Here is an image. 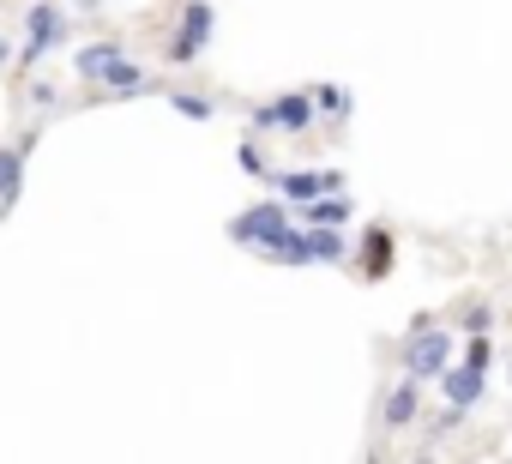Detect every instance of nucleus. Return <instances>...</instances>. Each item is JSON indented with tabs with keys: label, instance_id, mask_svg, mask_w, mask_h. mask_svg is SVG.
Segmentation results:
<instances>
[{
	"label": "nucleus",
	"instance_id": "5",
	"mask_svg": "<svg viewBox=\"0 0 512 464\" xmlns=\"http://www.w3.org/2000/svg\"><path fill=\"white\" fill-rule=\"evenodd\" d=\"M67 13L55 7V0H37V7L25 13V43H19V67H37L43 55H55L61 43H67Z\"/></svg>",
	"mask_w": 512,
	"mask_h": 464
},
{
	"label": "nucleus",
	"instance_id": "15",
	"mask_svg": "<svg viewBox=\"0 0 512 464\" xmlns=\"http://www.w3.org/2000/svg\"><path fill=\"white\" fill-rule=\"evenodd\" d=\"M235 163H241L247 175H272V169H266V151H260V133H247V139H241V151H235Z\"/></svg>",
	"mask_w": 512,
	"mask_h": 464
},
{
	"label": "nucleus",
	"instance_id": "1",
	"mask_svg": "<svg viewBox=\"0 0 512 464\" xmlns=\"http://www.w3.org/2000/svg\"><path fill=\"white\" fill-rule=\"evenodd\" d=\"M398 362H404V374H416L422 386L440 380V374L452 368V332L434 326V320H416V332L398 344Z\"/></svg>",
	"mask_w": 512,
	"mask_h": 464
},
{
	"label": "nucleus",
	"instance_id": "17",
	"mask_svg": "<svg viewBox=\"0 0 512 464\" xmlns=\"http://www.w3.org/2000/svg\"><path fill=\"white\" fill-rule=\"evenodd\" d=\"M464 362L488 374V362H494V344H488V332H476V338H470V350H464Z\"/></svg>",
	"mask_w": 512,
	"mask_h": 464
},
{
	"label": "nucleus",
	"instance_id": "9",
	"mask_svg": "<svg viewBox=\"0 0 512 464\" xmlns=\"http://www.w3.org/2000/svg\"><path fill=\"white\" fill-rule=\"evenodd\" d=\"M440 392H446V404H452V410H470V404L482 398V368H470V362L446 368V374H440Z\"/></svg>",
	"mask_w": 512,
	"mask_h": 464
},
{
	"label": "nucleus",
	"instance_id": "13",
	"mask_svg": "<svg viewBox=\"0 0 512 464\" xmlns=\"http://www.w3.org/2000/svg\"><path fill=\"white\" fill-rule=\"evenodd\" d=\"M302 217H308V223H332V229H344V223H350V199H344V193H320V199L302 205Z\"/></svg>",
	"mask_w": 512,
	"mask_h": 464
},
{
	"label": "nucleus",
	"instance_id": "2",
	"mask_svg": "<svg viewBox=\"0 0 512 464\" xmlns=\"http://www.w3.org/2000/svg\"><path fill=\"white\" fill-rule=\"evenodd\" d=\"M284 236H290V211H284L278 199H260V205H247V211L229 217V242H235V248L266 254V248H278Z\"/></svg>",
	"mask_w": 512,
	"mask_h": 464
},
{
	"label": "nucleus",
	"instance_id": "8",
	"mask_svg": "<svg viewBox=\"0 0 512 464\" xmlns=\"http://www.w3.org/2000/svg\"><path fill=\"white\" fill-rule=\"evenodd\" d=\"M115 61H127V43H85V49L73 55V73H79V79H91V85H103Z\"/></svg>",
	"mask_w": 512,
	"mask_h": 464
},
{
	"label": "nucleus",
	"instance_id": "18",
	"mask_svg": "<svg viewBox=\"0 0 512 464\" xmlns=\"http://www.w3.org/2000/svg\"><path fill=\"white\" fill-rule=\"evenodd\" d=\"M19 61V43H7V37H0V67H13Z\"/></svg>",
	"mask_w": 512,
	"mask_h": 464
},
{
	"label": "nucleus",
	"instance_id": "10",
	"mask_svg": "<svg viewBox=\"0 0 512 464\" xmlns=\"http://www.w3.org/2000/svg\"><path fill=\"white\" fill-rule=\"evenodd\" d=\"M19 187H25V145H0V217L19 205Z\"/></svg>",
	"mask_w": 512,
	"mask_h": 464
},
{
	"label": "nucleus",
	"instance_id": "12",
	"mask_svg": "<svg viewBox=\"0 0 512 464\" xmlns=\"http://www.w3.org/2000/svg\"><path fill=\"white\" fill-rule=\"evenodd\" d=\"M103 91H109V97H145V91H151V79H145V67L115 61V67H109V79H103Z\"/></svg>",
	"mask_w": 512,
	"mask_h": 464
},
{
	"label": "nucleus",
	"instance_id": "4",
	"mask_svg": "<svg viewBox=\"0 0 512 464\" xmlns=\"http://www.w3.org/2000/svg\"><path fill=\"white\" fill-rule=\"evenodd\" d=\"M314 109H320L314 91H284V97H272V103H253L247 121H253V133H290V139H296V133L314 127Z\"/></svg>",
	"mask_w": 512,
	"mask_h": 464
},
{
	"label": "nucleus",
	"instance_id": "11",
	"mask_svg": "<svg viewBox=\"0 0 512 464\" xmlns=\"http://www.w3.org/2000/svg\"><path fill=\"white\" fill-rule=\"evenodd\" d=\"M386 266H392V229L374 223V229H368V242H362V278H380Z\"/></svg>",
	"mask_w": 512,
	"mask_h": 464
},
{
	"label": "nucleus",
	"instance_id": "3",
	"mask_svg": "<svg viewBox=\"0 0 512 464\" xmlns=\"http://www.w3.org/2000/svg\"><path fill=\"white\" fill-rule=\"evenodd\" d=\"M211 25H217L211 0H181V19H175V31L163 43V61L169 67H193L205 55V43H211Z\"/></svg>",
	"mask_w": 512,
	"mask_h": 464
},
{
	"label": "nucleus",
	"instance_id": "6",
	"mask_svg": "<svg viewBox=\"0 0 512 464\" xmlns=\"http://www.w3.org/2000/svg\"><path fill=\"white\" fill-rule=\"evenodd\" d=\"M290 205H308V199H320V193H344V175L338 169H272L266 175Z\"/></svg>",
	"mask_w": 512,
	"mask_h": 464
},
{
	"label": "nucleus",
	"instance_id": "14",
	"mask_svg": "<svg viewBox=\"0 0 512 464\" xmlns=\"http://www.w3.org/2000/svg\"><path fill=\"white\" fill-rule=\"evenodd\" d=\"M163 97H169V109L187 115V121H211V115H217V97H199V91H163Z\"/></svg>",
	"mask_w": 512,
	"mask_h": 464
},
{
	"label": "nucleus",
	"instance_id": "16",
	"mask_svg": "<svg viewBox=\"0 0 512 464\" xmlns=\"http://www.w3.org/2000/svg\"><path fill=\"white\" fill-rule=\"evenodd\" d=\"M314 103H320L332 121H338V115H350V91H344V85H314Z\"/></svg>",
	"mask_w": 512,
	"mask_h": 464
},
{
	"label": "nucleus",
	"instance_id": "7",
	"mask_svg": "<svg viewBox=\"0 0 512 464\" xmlns=\"http://www.w3.org/2000/svg\"><path fill=\"white\" fill-rule=\"evenodd\" d=\"M416 410H422V380H416V374L392 380V392H386V404H380V422H386V428H410Z\"/></svg>",
	"mask_w": 512,
	"mask_h": 464
}]
</instances>
